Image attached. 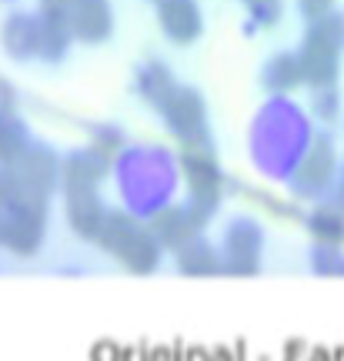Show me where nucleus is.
Here are the masks:
<instances>
[{
    "label": "nucleus",
    "instance_id": "0eeeda50",
    "mask_svg": "<svg viewBox=\"0 0 344 361\" xmlns=\"http://www.w3.org/2000/svg\"><path fill=\"white\" fill-rule=\"evenodd\" d=\"M341 178V147L331 137V130H318L305 157L297 161L294 174L288 178V191L297 204H321L331 201L334 188Z\"/></svg>",
    "mask_w": 344,
    "mask_h": 361
},
{
    "label": "nucleus",
    "instance_id": "aec40b11",
    "mask_svg": "<svg viewBox=\"0 0 344 361\" xmlns=\"http://www.w3.org/2000/svg\"><path fill=\"white\" fill-rule=\"evenodd\" d=\"M37 141L20 111L0 114V168H17V161L30 151V144Z\"/></svg>",
    "mask_w": 344,
    "mask_h": 361
},
{
    "label": "nucleus",
    "instance_id": "b1692460",
    "mask_svg": "<svg viewBox=\"0 0 344 361\" xmlns=\"http://www.w3.org/2000/svg\"><path fill=\"white\" fill-rule=\"evenodd\" d=\"M307 264L318 278H344V247L341 245H311Z\"/></svg>",
    "mask_w": 344,
    "mask_h": 361
},
{
    "label": "nucleus",
    "instance_id": "a211bd4d",
    "mask_svg": "<svg viewBox=\"0 0 344 361\" xmlns=\"http://www.w3.org/2000/svg\"><path fill=\"white\" fill-rule=\"evenodd\" d=\"M171 258H174L178 274H184V278H217V274H224V268H221V251H217V245L207 234L194 238L191 245L178 247Z\"/></svg>",
    "mask_w": 344,
    "mask_h": 361
},
{
    "label": "nucleus",
    "instance_id": "7ed1b4c3",
    "mask_svg": "<svg viewBox=\"0 0 344 361\" xmlns=\"http://www.w3.org/2000/svg\"><path fill=\"white\" fill-rule=\"evenodd\" d=\"M111 178V164L97 157L87 144L67 151L61 161V201L70 231L80 241H97L101 224L107 218L111 204L104 201V180Z\"/></svg>",
    "mask_w": 344,
    "mask_h": 361
},
{
    "label": "nucleus",
    "instance_id": "2eb2a0df",
    "mask_svg": "<svg viewBox=\"0 0 344 361\" xmlns=\"http://www.w3.org/2000/svg\"><path fill=\"white\" fill-rule=\"evenodd\" d=\"M61 161H64V154H57L47 141H34L30 151L17 161V168H7V171H13L34 191L54 197V194L61 191Z\"/></svg>",
    "mask_w": 344,
    "mask_h": 361
},
{
    "label": "nucleus",
    "instance_id": "6e6552de",
    "mask_svg": "<svg viewBox=\"0 0 344 361\" xmlns=\"http://www.w3.org/2000/svg\"><path fill=\"white\" fill-rule=\"evenodd\" d=\"M178 161H180V191H184V201L191 207H197L204 218H214L231 188L228 171L217 161V147H180Z\"/></svg>",
    "mask_w": 344,
    "mask_h": 361
},
{
    "label": "nucleus",
    "instance_id": "ddd939ff",
    "mask_svg": "<svg viewBox=\"0 0 344 361\" xmlns=\"http://www.w3.org/2000/svg\"><path fill=\"white\" fill-rule=\"evenodd\" d=\"M157 27L171 44L191 47L204 34V7L201 0H154Z\"/></svg>",
    "mask_w": 344,
    "mask_h": 361
},
{
    "label": "nucleus",
    "instance_id": "9b49d317",
    "mask_svg": "<svg viewBox=\"0 0 344 361\" xmlns=\"http://www.w3.org/2000/svg\"><path fill=\"white\" fill-rule=\"evenodd\" d=\"M264 247H268V234L264 224L254 214H234L221 231L217 251H221V268L224 274L234 278H254L264 268Z\"/></svg>",
    "mask_w": 344,
    "mask_h": 361
},
{
    "label": "nucleus",
    "instance_id": "f8f14e48",
    "mask_svg": "<svg viewBox=\"0 0 344 361\" xmlns=\"http://www.w3.org/2000/svg\"><path fill=\"white\" fill-rule=\"evenodd\" d=\"M207 221L197 207H191L188 201H174V204H167L164 211H157L151 218V228L157 234V241L164 247L167 255H174L178 247L191 245L194 238H201L207 231Z\"/></svg>",
    "mask_w": 344,
    "mask_h": 361
},
{
    "label": "nucleus",
    "instance_id": "4be33fe9",
    "mask_svg": "<svg viewBox=\"0 0 344 361\" xmlns=\"http://www.w3.org/2000/svg\"><path fill=\"white\" fill-rule=\"evenodd\" d=\"M307 94H311L307 97V114L321 130H328L331 124L341 121V90H338V84L334 87H314Z\"/></svg>",
    "mask_w": 344,
    "mask_h": 361
},
{
    "label": "nucleus",
    "instance_id": "412c9836",
    "mask_svg": "<svg viewBox=\"0 0 344 361\" xmlns=\"http://www.w3.org/2000/svg\"><path fill=\"white\" fill-rule=\"evenodd\" d=\"M130 144L128 130L121 128V124H114V121H101V124H90L87 130V147L94 151L97 157H104L107 164H114L117 157H121V151Z\"/></svg>",
    "mask_w": 344,
    "mask_h": 361
},
{
    "label": "nucleus",
    "instance_id": "393cba45",
    "mask_svg": "<svg viewBox=\"0 0 344 361\" xmlns=\"http://www.w3.org/2000/svg\"><path fill=\"white\" fill-rule=\"evenodd\" d=\"M297 4V13L305 17L307 24L311 20H321V17H328V13L338 11V0H294Z\"/></svg>",
    "mask_w": 344,
    "mask_h": 361
},
{
    "label": "nucleus",
    "instance_id": "f03ea898",
    "mask_svg": "<svg viewBox=\"0 0 344 361\" xmlns=\"http://www.w3.org/2000/svg\"><path fill=\"white\" fill-rule=\"evenodd\" d=\"M111 180H114L121 207L151 221L157 211L178 201L180 161L164 144L130 141L111 164Z\"/></svg>",
    "mask_w": 344,
    "mask_h": 361
},
{
    "label": "nucleus",
    "instance_id": "1a4fd4ad",
    "mask_svg": "<svg viewBox=\"0 0 344 361\" xmlns=\"http://www.w3.org/2000/svg\"><path fill=\"white\" fill-rule=\"evenodd\" d=\"M157 121L164 124V130L174 137L180 147H214V134H211V111H207L204 94L191 84L180 80L178 87L157 104Z\"/></svg>",
    "mask_w": 344,
    "mask_h": 361
},
{
    "label": "nucleus",
    "instance_id": "4468645a",
    "mask_svg": "<svg viewBox=\"0 0 344 361\" xmlns=\"http://www.w3.org/2000/svg\"><path fill=\"white\" fill-rule=\"evenodd\" d=\"M0 47L13 61H40L44 47V24L37 11H13L0 24Z\"/></svg>",
    "mask_w": 344,
    "mask_h": 361
},
{
    "label": "nucleus",
    "instance_id": "f257e3e1",
    "mask_svg": "<svg viewBox=\"0 0 344 361\" xmlns=\"http://www.w3.org/2000/svg\"><path fill=\"white\" fill-rule=\"evenodd\" d=\"M318 130L321 128L311 121L305 104H297L294 97H268L251 117L247 157L261 178L288 184Z\"/></svg>",
    "mask_w": 344,
    "mask_h": 361
},
{
    "label": "nucleus",
    "instance_id": "9d476101",
    "mask_svg": "<svg viewBox=\"0 0 344 361\" xmlns=\"http://www.w3.org/2000/svg\"><path fill=\"white\" fill-rule=\"evenodd\" d=\"M37 13L87 47H97L114 34V4L111 0H37Z\"/></svg>",
    "mask_w": 344,
    "mask_h": 361
},
{
    "label": "nucleus",
    "instance_id": "6ab92c4d",
    "mask_svg": "<svg viewBox=\"0 0 344 361\" xmlns=\"http://www.w3.org/2000/svg\"><path fill=\"white\" fill-rule=\"evenodd\" d=\"M301 224H305L311 245H341L344 247V207L331 204V201L311 204L305 211Z\"/></svg>",
    "mask_w": 344,
    "mask_h": 361
},
{
    "label": "nucleus",
    "instance_id": "a878e982",
    "mask_svg": "<svg viewBox=\"0 0 344 361\" xmlns=\"http://www.w3.org/2000/svg\"><path fill=\"white\" fill-rule=\"evenodd\" d=\"M11 111H20V94L11 80L0 74V114H11Z\"/></svg>",
    "mask_w": 344,
    "mask_h": 361
},
{
    "label": "nucleus",
    "instance_id": "bb28decb",
    "mask_svg": "<svg viewBox=\"0 0 344 361\" xmlns=\"http://www.w3.org/2000/svg\"><path fill=\"white\" fill-rule=\"evenodd\" d=\"M331 204L344 207V151H341V178H338V188H334V194H331Z\"/></svg>",
    "mask_w": 344,
    "mask_h": 361
},
{
    "label": "nucleus",
    "instance_id": "dca6fc26",
    "mask_svg": "<svg viewBox=\"0 0 344 361\" xmlns=\"http://www.w3.org/2000/svg\"><path fill=\"white\" fill-rule=\"evenodd\" d=\"M261 87L268 90V97H291L305 87V67L297 51H274L261 64Z\"/></svg>",
    "mask_w": 344,
    "mask_h": 361
},
{
    "label": "nucleus",
    "instance_id": "423d86ee",
    "mask_svg": "<svg viewBox=\"0 0 344 361\" xmlns=\"http://www.w3.org/2000/svg\"><path fill=\"white\" fill-rule=\"evenodd\" d=\"M305 67V87H334L344 61V11H334L321 20L305 24L301 44L294 47Z\"/></svg>",
    "mask_w": 344,
    "mask_h": 361
},
{
    "label": "nucleus",
    "instance_id": "5701e85b",
    "mask_svg": "<svg viewBox=\"0 0 344 361\" xmlns=\"http://www.w3.org/2000/svg\"><path fill=\"white\" fill-rule=\"evenodd\" d=\"M244 4V30L257 34V30H271L284 13V0H241Z\"/></svg>",
    "mask_w": 344,
    "mask_h": 361
},
{
    "label": "nucleus",
    "instance_id": "20e7f679",
    "mask_svg": "<svg viewBox=\"0 0 344 361\" xmlns=\"http://www.w3.org/2000/svg\"><path fill=\"white\" fill-rule=\"evenodd\" d=\"M47 218L51 197L0 168V247L13 258H34L47 238Z\"/></svg>",
    "mask_w": 344,
    "mask_h": 361
},
{
    "label": "nucleus",
    "instance_id": "f3484780",
    "mask_svg": "<svg viewBox=\"0 0 344 361\" xmlns=\"http://www.w3.org/2000/svg\"><path fill=\"white\" fill-rule=\"evenodd\" d=\"M178 84L180 80H178V74H174V67L167 64V61H161V57H147V61H140V64L134 67V94H137V101L144 104V107H151V111H157V104L164 101Z\"/></svg>",
    "mask_w": 344,
    "mask_h": 361
},
{
    "label": "nucleus",
    "instance_id": "39448f33",
    "mask_svg": "<svg viewBox=\"0 0 344 361\" xmlns=\"http://www.w3.org/2000/svg\"><path fill=\"white\" fill-rule=\"evenodd\" d=\"M94 245L128 274H154L167 255L157 241V234H154L151 221L140 218V214H130L121 204H111Z\"/></svg>",
    "mask_w": 344,
    "mask_h": 361
}]
</instances>
